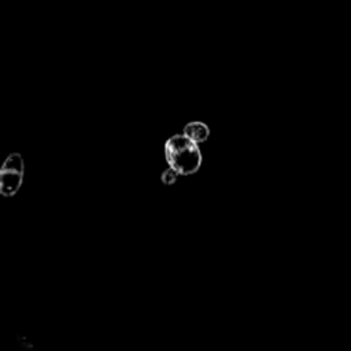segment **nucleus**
<instances>
[{
	"label": "nucleus",
	"instance_id": "f257e3e1",
	"mask_svg": "<svg viewBox=\"0 0 351 351\" xmlns=\"http://www.w3.org/2000/svg\"><path fill=\"white\" fill-rule=\"evenodd\" d=\"M165 158L180 176H189L199 170L202 152L199 145L184 134H174L165 143Z\"/></svg>",
	"mask_w": 351,
	"mask_h": 351
},
{
	"label": "nucleus",
	"instance_id": "f03ea898",
	"mask_svg": "<svg viewBox=\"0 0 351 351\" xmlns=\"http://www.w3.org/2000/svg\"><path fill=\"white\" fill-rule=\"evenodd\" d=\"M23 159L21 154L14 152L7 156L0 169V193L12 196L18 192L23 180Z\"/></svg>",
	"mask_w": 351,
	"mask_h": 351
},
{
	"label": "nucleus",
	"instance_id": "7ed1b4c3",
	"mask_svg": "<svg viewBox=\"0 0 351 351\" xmlns=\"http://www.w3.org/2000/svg\"><path fill=\"white\" fill-rule=\"evenodd\" d=\"M184 136H186L188 138H191L192 141H195L196 144L199 143H203L208 138V134H210V130H208V126L204 125L203 122H189L184 126V132H182Z\"/></svg>",
	"mask_w": 351,
	"mask_h": 351
},
{
	"label": "nucleus",
	"instance_id": "20e7f679",
	"mask_svg": "<svg viewBox=\"0 0 351 351\" xmlns=\"http://www.w3.org/2000/svg\"><path fill=\"white\" fill-rule=\"evenodd\" d=\"M178 176H180V174H178L176 170H173L171 167H169V169H167L166 171H163V174H162V182L170 185V184H173V182L177 181Z\"/></svg>",
	"mask_w": 351,
	"mask_h": 351
}]
</instances>
